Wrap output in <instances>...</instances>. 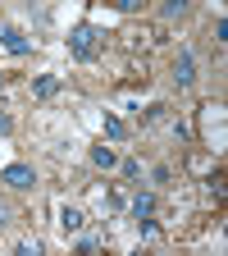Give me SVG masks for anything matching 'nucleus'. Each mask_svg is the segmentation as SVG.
<instances>
[{
	"mask_svg": "<svg viewBox=\"0 0 228 256\" xmlns=\"http://www.w3.org/2000/svg\"><path fill=\"white\" fill-rule=\"evenodd\" d=\"M69 50H73V60H91L96 55V28L91 23H78L69 32Z\"/></svg>",
	"mask_w": 228,
	"mask_h": 256,
	"instance_id": "1",
	"label": "nucleus"
},
{
	"mask_svg": "<svg viewBox=\"0 0 228 256\" xmlns=\"http://www.w3.org/2000/svg\"><path fill=\"white\" fill-rule=\"evenodd\" d=\"M0 183H9L14 192H27L32 183H37V174H32V165L18 160V165H5V170H0Z\"/></svg>",
	"mask_w": 228,
	"mask_h": 256,
	"instance_id": "2",
	"label": "nucleus"
},
{
	"mask_svg": "<svg viewBox=\"0 0 228 256\" xmlns=\"http://www.w3.org/2000/svg\"><path fill=\"white\" fill-rule=\"evenodd\" d=\"M0 46H5V50H14V55H27V50H32V42L23 37L14 23H0Z\"/></svg>",
	"mask_w": 228,
	"mask_h": 256,
	"instance_id": "3",
	"label": "nucleus"
},
{
	"mask_svg": "<svg viewBox=\"0 0 228 256\" xmlns=\"http://www.w3.org/2000/svg\"><path fill=\"white\" fill-rule=\"evenodd\" d=\"M174 82H178V87H192V82H197V64H192V50H178V64H174Z\"/></svg>",
	"mask_w": 228,
	"mask_h": 256,
	"instance_id": "4",
	"label": "nucleus"
},
{
	"mask_svg": "<svg viewBox=\"0 0 228 256\" xmlns=\"http://www.w3.org/2000/svg\"><path fill=\"white\" fill-rule=\"evenodd\" d=\"M59 92V78L55 74H41L37 82H32V96H37V101H46V96H55Z\"/></svg>",
	"mask_w": 228,
	"mask_h": 256,
	"instance_id": "5",
	"label": "nucleus"
},
{
	"mask_svg": "<svg viewBox=\"0 0 228 256\" xmlns=\"http://www.w3.org/2000/svg\"><path fill=\"white\" fill-rule=\"evenodd\" d=\"M155 215V197H151V192H137V197H133V220H151Z\"/></svg>",
	"mask_w": 228,
	"mask_h": 256,
	"instance_id": "6",
	"label": "nucleus"
},
{
	"mask_svg": "<svg viewBox=\"0 0 228 256\" xmlns=\"http://www.w3.org/2000/svg\"><path fill=\"white\" fill-rule=\"evenodd\" d=\"M91 165H96V170H114V165H119L114 146H91Z\"/></svg>",
	"mask_w": 228,
	"mask_h": 256,
	"instance_id": "7",
	"label": "nucleus"
},
{
	"mask_svg": "<svg viewBox=\"0 0 228 256\" xmlns=\"http://www.w3.org/2000/svg\"><path fill=\"white\" fill-rule=\"evenodd\" d=\"M105 138H110V142H123V138H128V124H123L119 114H105Z\"/></svg>",
	"mask_w": 228,
	"mask_h": 256,
	"instance_id": "8",
	"label": "nucleus"
},
{
	"mask_svg": "<svg viewBox=\"0 0 228 256\" xmlns=\"http://www.w3.org/2000/svg\"><path fill=\"white\" fill-rule=\"evenodd\" d=\"M59 224H64V234H78V229H82V210L64 206V210H59Z\"/></svg>",
	"mask_w": 228,
	"mask_h": 256,
	"instance_id": "9",
	"label": "nucleus"
},
{
	"mask_svg": "<svg viewBox=\"0 0 228 256\" xmlns=\"http://www.w3.org/2000/svg\"><path fill=\"white\" fill-rule=\"evenodd\" d=\"M192 10V0H165V18H183Z\"/></svg>",
	"mask_w": 228,
	"mask_h": 256,
	"instance_id": "10",
	"label": "nucleus"
},
{
	"mask_svg": "<svg viewBox=\"0 0 228 256\" xmlns=\"http://www.w3.org/2000/svg\"><path fill=\"white\" fill-rule=\"evenodd\" d=\"M96 247H101V238H78V242H73V252H78V256H91Z\"/></svg>",
	"mask_w": 228,
	"mask_h": 256,
	"instance_id": "11",
	"label": "nucleus"
},
{
	"mask_svg": "<svg viewBox=\"0 0 228 256\" xmlns=\"http://www.w3.org/2000/svg\"><path fill=\"white\" fill-rule=\"evenodd\" d=\"M18 252H23V256H41V242H37V238H27V242H18Z\"/></svg>",
	"mask_w": 228,
	"mask_h": 256,
	"instance_id": "12",
	"label": "nucleus"
},
{
	"mask_svg": "<svg viewBox=\"0 0 228 256\" xmlns=\"http://www.w3.org/2000/svg\"><path fill=\"white\" fill-rule=\"evenodd\" d=\"M9 220H14V206H9L5 197H0V229H5V224H9Z\"/></svg>",
	"mask_w": 228,
	"mask_h": 256,
	"instance_id": "13",
	"label": "nucleus"
},
{
	"mask_svg": "<svg viewBox=\"0 0 228 256\" xmlns=\"http://www.w3.org/2000/svg\"><path fill=\"white\" fill-rule=\"evenodd\" d=\"M114 10H123V14H133V10H142V0H114Z\"/></svg>",
	"mask_w": 228,
	"mask_h": 256,
	"instance_id": "14",
	"label": "nucleus"
},
{
	"mask_svg": "<svg viewBox=\"0 0 228 256\" xmlns=\"http://www.w3.org/2000/svg\"><path fill=\"white\" fill-rule=\"evenodd\" d=\"M5 133H14V114H5V110H0V138H5Z\"/></svg>",
	"mask_w": 228,
	"mask_h": 256,
	"instance_id": "15",
	"label": "nucleus"
},
{
	"mask_svg": "<svg viewBox=\"0 0 228 256\" xmlns=\"http://www.w3.org/2000/svg\"><path fill=\"white\" fill-rule=\"evenodd\" d=\"M0 87H5V74H0Z\"/></svg>",
	"mask_w": 228,
	"mask_h": 256,
	"instance_id": "16",
	"label": "nucleus"
}]
</instances>
